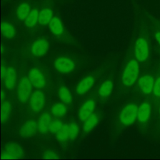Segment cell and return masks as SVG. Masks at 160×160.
<instances>
[{
	"label": "cell",
	"mask_w": 160,
	"mask_h": 160,
	"mask_svg": "<svg viewBox=\"0 0 160 160\" xmlns=\"http://www.w3.org/2000/svg\"><path fill=\"white\" fill-rule=\"evenodd\" d=\"M68 126H69V138L71 140L74 141L76 138L78 134V132H79L78 125L74 122H71L68 124Z\"/></svg>",
	"instance_id": "obj_28"
},
{
	"label": "cell",
	"mask_w": 160,
	"mask_h": 160,
	"mask_svg": "<svg viewBox=\"0 0 160 160\" xmlns=\"http://www.w3.org/2000/svg\"><path fill=\"white\" fill-rule=\"evenodd\" d=\"M2 51H3V49H2V46L1 45V53H2Z\"/></svg>",
	"instance_id": "obj_36"
},
{
	"label": "cell",
	"mask_w": 160,
	"mask_h": 160,
	"mask_svg": "<svg viewBox=\"0 0 160 160\" xmlns=\"http://www.w3.org/2000/svg\"><path fill=\"white\" fill-rule=\"evenodd\" d=\"M159 116H160V106H159Z\"/></svg>",
	"instance_id": "obj_37"
},
{
	"label": "cell",
	"mask_w": 160,
	"mask_h": 160,
	"mask_svg": "<svg viewBox=\"0 0 160 160\" xmlns=\"http://www.w3.org/2000/svg\"><path fill=\"white\" fill-rule=\"evenodd\" d=\"M51 112L54 116L62 117L66 113V108L63 104L56 103L52 106Z\"/></svg>",
	"instance_id": "obj_26"
},
{
	"label": "cell",
	"mask_w": 160,
	"mask_h": 160,
	"mask_svg": "<svg viewBox=\"0 0 160 160\" xmlns=\"http://www.w3.org/2000/svg\"><path fill=\"white\" fill-rule=\"evenodd\" d=\"M4 96H5V94H4V92L2 91H1V100H3Z\"/></svg>",
	"instance_id": "obj_35"
},
{
	"label": "cell",
	"mask_w": 160,
	"mask_h": 160,
	"mask_svg": "<svg viewBox=\"0 0 160 160\" xmlns=\"http://www.w3.org/2000/svg\"><path fill=\"white\" fill-rule=\"evenodd\" d=\"M69 138V126L63 124L62 127L56 133V139L59 142H65Z\"/></svg>",
	"instance_id": "obj_27"
},
{
	"label": "cell",
	"mask_w": 160,
	"mask_h": 160,
	"mask_svg": "<svg viewBox=\"0 0 160 160\" xmlns=\"http://www.w3.org/2000/svg\"><path fill=\"white\" fill-rule=\"evenodd\" d=\"M112 87H113V84L111 80L108 79L106 81H105L101 85V86L99 89L98 92H99V96L101 97H103V98L109 96L111 93Z\"/></svg>",
	"instance_id": "obj_22"
},
{
	"label": "cell",
	"mask_w": 160,
	"mask_h": 160,
	"mask_svg": "<svg viewBox=\"0 0 160 160\" xmlns=\"http://www.w3.org/2000/svg\"><path fill=\"white\" fill-rule=\"evenodd\" d=\"M38 129V123L34 120H28L21 128L19 134L24 138H29L33 136Z\"/></svg>",
	"instance_id": "obj_11"
},
{
	"label": "cell",
	"mask_w": 160,
	"mask_h": 160,
	"mask_svg": "<svg viewBox=\"0 0 160 160\" xmlns=\"http://www.w3.org/2000/svg\"><path fill=\"white\" fill-rule=\"evenodd\" d=\"M31 85L28 78L24 76L20 79L17 88L18 98L20 102H24L29 99L31 92Z\"/></svg>",
	"instance_id": "obj_4"
},
{
	"label": "cell",
	"mask_w": 160,
	"mask_h": 160,
	"mask_svg": "<svg viewBox=\"0 0 160 160\" xmlns=\"http://www.w3.org/2000/svg\"><path fill=\"white\" fill-rule=\"evenodd\" d=\"M94 78L92 76H88L82 79L76 86V91L78 94L82 95L87 92L93 86Z\"/></svg>",
	"instance_id": "obj_13"
},
{
	"label": "cell",
	"mask_w": 160,
	"mask_h": 160,
	"mask_svg": "<svg viewBox=\"0 0 160 160\" xmlns=\"http://www.w3.org/2000/svg\"><path fill=\"white\" fill-rule=\"evenodd\" d=\"M4 149L7 151L13 158L19 159L24 155V152L22 147L18 143L9 142L5 145Z\"/></svg>",
	"instance_id": "obj_14"
},
{
	"label": "cell",
	"mask_w": 160,
	"mask_h": 160,
	"mask_svg": "<svg viewBox=\"0 0 160 160\" xmlns=\"http://www.w3.org/2000/svg\"><path fill=\"white\" fill-rule=\"evenodd\" d=\"M49 43L45 39H38L32 44L31 51L32 54L37 57L44 56L48 50Z\"/></svg>",
	"instance_id": "obj_9"
},
{
	"label": "cell",
	"mask_w": 160,
	"mask_h": 160,
	"mask_svg": "<svg viewBox=\"0 0 160 160\" xmlns=\"http://www.w3.org/2000/svg\"><path fill=\"white\" fill-rule=\"evenodd\" d=\"M1 158L2 159H14L12 156L5 149L4 151H2V152H1Z\"/></svg>",
	"instance_id": "obj_32"
},
{
	"label": "cell",
	"mask_w": 160,
	"mask_h": 160,
	"mask_svg": "<svg viewBox=\"0 0 160 160\" xmlns=\"http://www.w3.org/2000/svg\"><path fill=\"white\" fill-rule=\"evenodd\" d=\"M155 38H156L157 42L160 45V32H156L155 33Z\"/></svg>",
	"instance_id": "obj_34"
},
{
	"label": "cell",
	"mask_w": 160,
	"mask_h": 160,
	"mask_svg": "<svg viewBox=\"0 0 160 160\" xmlns=\"http://www.w3.org/2000/svg\"><path fill=\"white\" fill-rule=\"evenodd\" d=\"M152 92L156 98H160V76H158L156 80H154Z\"/></svg>",
	"instance_id": "obj_30"
},
{
	"label": "cell",
	"mask_w": 160,
	"mask_h": 160,
	"mask_svg": "<svg viewBox=\"0 0 160 160\" xmlns=\"http://www.w3.org/2000/svg\"><path fill=\"white\" fill-rule=\"evenodd\" d=\"M149 55V46L148 40L140 37L138 38L134 46V56L139 62H144L148 59Z\"/></svg>",
	"instance_id": "obj_3"
},
{
	"label": "cell",
	"mask_w": 160,
	"mask_h": 160,
	"mask_svg": "<svg viewBox=\"0 0 160 160\" xmlns=\"http://www.w3.org/2000/svg\"><path fill=\"white\" fill-rule=\"evenodd\" d=\"M53 18V12L49 8H44L40 11L39 13L38 22L42 25L45 26L49 24L51 20Z\"/></svg>",
	"instance_id": "obj_18"
},
{
	"label": "cell",
	"mask_w": 160,
	"mask_h": 160,
	"mask_svg": "<svg viewBox=\"0 0 160 160\" xmlns=\"http://www.w3.org/2000/svg\"><path fill=\"white\" fill-rule=\"evenodd\" d=\"M54 67L59 72L68 73L74 69L75 63L69 58L60 57L54 61Z\"/></svg>",
	"instance_id": "obj_7"
},
{
	"label": "cell",
	"mask_w": 160,
	"mask_h": 160,
	"mask_svg": "<svg viewBox=\"0 0 160 160\" xmlns=\"http://www.w3.org/2000/svg\"><path fill=\"white\" fill-rule=\"evenodd\" d=\"M42 156L44 159H59L58 155L52 150H47L45 151L42 153Z\"/></svg>",
	"instance_id": "obj_31"
},
{
	"label": "cell",
	"mask_w": 160,
	"mask_h": 160,
	"mask_svg": "<svg viewBox=\"0 0 160 160\" xmlns=\"http://www.w3.org/2000/svg\"><path fill=\"white\" fill-rule=\"evenodd\" d=\"M62 126L63 123L60 120H54L51 121L50 123L49 131L52 134H56L59 131V129L62 127Z\"/></svg>",
	"instance_id": "obj_29"
},
{
	"label": "cell",
	"mask_w": 160,
	"mask_h": 160,
	"mask_svg": "<svg viewBox=\"0 0 160 160\" xmlns=\"http://www.w3.org/2000/svg\"><path fill=\"white\" fill-rule=\"evenodd\" d=\"M30 11V6L26 2H22L20 4L17 8L16 16L19 20L23 21L28 17Z\"/></svg>",
	"instance_id": "obj_21"
},
{
	"label": "cell",
	"mask_w": 160,
	"mask_h": 160,
	"mask_svg": "<svg viewBox=\"0 0 160 160\" xmlns=\"http://www.w3.org/2000/svg\"><path fill=\"white\" fill-rule=\"evenodd\" d=\"M45 97L44 93L40 90L35 91L31 96L29 106L34 112H39L44 106Z\"/></svg>",
	"instance_id": "obj_5"
},
{
	"label": "cell",
	"mask_w": 160,
	"mask_h": 160,
	"mask_svg": "<svg viewBox=\"0 0 160 160\" xmlns=\"http://www.w3.org/2000/svg\"><path fill=\"white\" fill-rule=\"evenodd\" d=\"M58 95L60 99L65 104H69L72 100L71 94L66 86L60 87L58 91Z\"/></svg>",
	"instance_id": "obj_24"
},
{
	"label": "cell",
	"mask_w": 160,
	"mask_h": 160,
	"mask_svg": "<svg viewBox=\"0 0 160 160\" xmlns=\"http://www.w3.org/2000/svg\"><path fill=\"white\" fill-rule=\"evenodd\" d=\"M28 78L32 85L37 89H41L46 84L45 78L38 68H32L28 73Z\"/></svg>",
	"instance_id": "obj_6"
},
{
	"label": "cell",
	"mask_w": 160,
	"mask_h": 160,
	"mask_svg": "<svg viewBox=\"0 0 160 160\" xmlns=\"http://www.w3.org/2000/svg\"><path fill=\"white\" fill-rule=\"evenodd\" d=\"M139 71V67L138 61L135 59H131L126 65L122 75V81L124 86H132L138 79Z\"/></svg>",
	"instance_id": "obj_1"
},
{
	"label": "cell",
	"mask_w": 160,
	"mask_h": 160,
	"mask_svg": "<svg viewBox=\"0 0 160 160\" xmlns=\"http://www.w3.org/2000/svg\"><path fill=\"white\" fill-rule=\"evenodd\" d=\"M141 92L145 95H149L153 91L154 80L152 76L146 74L140 78L138 82Z\"/></svg>",
	"instance_id": "obj_8"
},
{
	"label": "cell",
	"mask_w": 160,
	"mask_h": 160,
	"mask_svg": "<svg viewBox=\"0 0 160 160\" xmlns=\"http://www.w3.org/2000/svg\"><path fill=\"white\" fill-rule=\"evenodd\" d=\"M138 108L136 104L131 103L127 104L121 110L119 118L121 123L126 126H128L133 124L137 118Z\"/></svg>",
	"instance_id": "obj_2"
},
{
	"label": "cell",
	"mask_w": 160,
	"mask_h": 160,
	"mask_svg": "<svg viewBox=\"0 0 160 160\" xmlns=\"http://www.w3.org/2000/svg\"><path fill=\"white\" fill-rule=\"evenodd\" d=\"M16 72L14 68H8L7 72L4 79V85L8 89H12L16 84Z\"/></svg>",
	"instance_id": "obj_17"
},
{
	"label": "cell",
	"mask_w": 160,
	"mask_h": 160,
	"mask_svg": "<svg viewBox=\"0 0 160 160\" xmlns=\"http://www.w3.org/2000/svg\"><path fill=\"white\" fill-rule=\"evenodd\" d=\"M151 112V104L148 102H142L138 110L137 118L138 121L141 124L146 123L150 118Z\"/></svg>",
	"instance_id": "obj_12"
},
{
	"label": "cell",
	"mask_w": 160,
	"mask_h": 160,
	"mask_svg": "<svg viewBox=\"0 0 160 160\" xmlns=\"http://www.w3.org/2000/svg\"><path fill=\"white\" fill-rule=\"evenodd\" d=\"M11 110V106L9 101H5L2 103L1 111V122H4L8 119Z\"/></svg>",
	"instance_id": "obj_25"
},
{
	"label": "cell",
	"mask_w": 160,
	"mask_h": 160,
	"mask_svg": "<svg viewBox=\"0 0 160 160\" xmlns=\"http://www.w3.org/2000/svg\"><path fill=\"white\" fill-rule=\"evenodd\" d=\"M95 108V102L92 99H88L79 110L78 117L82 121H85L92 114Z\"/></svg>",
	"instance_id": "obj_10"
},
{
	"label": "cell",
	"mask_w": 160,
	"mask_h": 160,
	"mask_svg": "<svg viewBox=\"0 0 160 160\" xmlns=\"http://www.w3.org/2000/svg\"><path fill=\"white\" fill-rule=\"evenodd\" d=\"M39 11L36 9L31 10L29 15L24 20L25 25L28 28H33L38 22L39 19Z\"/></svg>",
	"instance_id": "obj_19"
},
{
	"label": "cell",
	"mask_w": 160,
	"mask_h": 160,
	"mask_svg": "<svg viewBox=\"0 0 160 160\" xmlns=\"http://www.w3.org/2000/svg\"><path fill=\"white\" fill-rule=\"evenodd\" d=\"M98 116L96 114H92L89 118H88L84 123L83 125V131L84 132H90L94 127L98 124Z\"/></svg>",
	"instance_id": "obj_23"
},
{
	"label": "cell",
	"mask_w": 160,
	"mask_h": 160,
	"mask_svg": "<svg viewBox=\"0 0 160 160\" xmlns=\"http://www.w3.org/2000/svg\"><path fill=\"white\" fill-rule=\"evenodd\" d=\"M51 118L49 113H43L39 118L38 122V130L42 134H45L49 131Z\"/></svg>",
	"instance_id": "obj_15"
},
{
	"label": "cell",
	"mask_w": 160,
	"mask_h": 160,
	"mask_svg": "<svg viewBox=\"0 0 160 160\" xmlns=\"http://www.w3.org/2000/svg\"><path fill=\"white\" fill-rule=\"evenodd\" d=\"M51 32L55 36H60L63 33L64 28L61 19L58 17H53L49 23Z\"/></svg>",
	"instance_id": "obj_16"
},
{
	"label": "cell",
	"mask_w": 160,
	"mask_h": 160,
	"mask_svg": "<svg viewBox=\"0 0 160 160\" xmlns=\"http://www.w3.org/2000/svg\"><path fill=\"white\" fill-rule=\"evenodd\" d=\"M2 34L9 39L12 38L16 35V29L11 24L8 22H2L1 26Z\"/></svg>",
	"instance_id": "obj_20"
},
{
	"label": "cell",
	"mask_w": 160,
	"mask_h": 160,
	"mask_svg": "<svg viewBox=\"0 0 160 160\" xmlns=\"http://www.w3.org/2000/svg\"><path fill=\"white\" fill-rule=\"evenodd\" d=\"M7 69H8V68H6L3 65L1 66V77L2 80H4V79L5 78V76H6V72H7Z\"/></svg>",
	"instance_id": "obj_33"
}]
</instances>
